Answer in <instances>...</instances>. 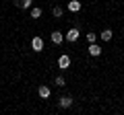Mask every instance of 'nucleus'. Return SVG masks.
<instances>
[{
    "mask_svg": "<svg viewBox=\"0 0 124 115\" xmlns=\"http://www.w3.org/2000/svg\"><path fill=\"white\" fill-rule=\"evenodd\" d=\"M68 10H70V13H79L81 10V2L79 0H70V2H68Z\"/></svg>",
    "mask_w": 124,
    "mask_h": 115,
    "instance_id": "0eeeda50",
    "label": "nucleus"
},
{
    "mask_svg": "<svg viewBox=\"0 0 124 115\" xmlns=\"http://www.w3.org/2000/svg\"><path fill=\"white\" fill-rule=\"evenodd\" d=\"M87 41L89 43H95V41H97V35H95V33H87Z\"/></svg>",
    "mask_w": 124,
    "mask_h": 115,
    "instance_id": "ddd939ff",
    "label": "nucleus"
},
{
    "mask_svg": "<svg viewBox=\"0 0 124 115\" xmlns=\"http://www.w3.org/2000/svg\"><path fill=\"white\" fill-rule=\"evenodd\" d=\"M79 37H81V31H79V27H72V29H68V31H66L64 39H66V41H72V43H75V41L79 39Z\"/></svg>",
    "mask_w": 124,
    "mask_h": 115,
    "instance_id": "f257e3e1",
    "label": "nucleus"
},
{
    "mask_svg": "<svg viewBox=\"0 0 124 115\" xmlns=\"http://www.w3.org/2000/svg\"><path fill=\"white\" fill-rule=\"evenodd\" d=\"M31 17H33V19H39L41 17V8H39V6H37V8H31Z\"/></svg>",
    "mask_w": 124,
    "mask_h": 115,
    "instance_id": "9b49d317",
    "label": "nucleus"
},
{
    "mask_svg": "<svg viewBox=\"0 0 124 115\" xmlns=\"http://www.w3.org/2000/svg\"><path fill=\"white\" fill-rule=\"evenodd\" d=\"M58 105H60L62 109H68V107L72 105V99H70V97H62L60 101H58Z\"/></svg>",
    "mask_w": 124,
    "mask_h": 115,
    "instance_id": "6e6552de",
    "label": "nucleus"
},
{
    "mask_svg": "<svg viewBox=\"0 0 124 115\" xmlns=\"http://www.w3.org/2000/svg\"><path fill=\"white\" fill-rule=\"evenodd\" d=\"M56 84H58V86H66V80H64V76H58V78H56Z\"/></svg>",
    "mask_w": 124,
    "mask_h": 115,
    "instance_id": "4468645a",
    "label": "nucleus"
},
{
    "mask_svg": "<svg viewBox=\"0 0 124 115\" xmlns=\"http://www.w3.org/2000/svg\"><path fill=\"white\" fill-rule=\"evenodd\" d=\"M58 68H60V70H66V68H70V56L62 53V56L58 58Z\"/></svg>",
    "mask_w": 124,
    "mask_h": 115,
    "instance_id": "f03ea898",
    "label": "nucleus"
},
{
    "mask_svg": "<svg viewBox=\"0 0 124 115\" xmlns=\"http://www.w3.org/2000/svg\"><path fill=\"white\" fill-rule=\"evenodd\" d=\"M62 41H64V35H62L60 31H54V33H52V43H54V45H60Z\"/></svg>",
    "mask_w": 124,
    "mask_h": 115,
    "instance_id": "39448f33",
    "label": "nucleus"
},
{
    "mask_svg": "<svg viewBox=\"0 0 124 115\" xmlns=\"http://www.w3.org/2000/svg\"><path fill=\"white\" fill-rule=\"evenodd\" d=\"M31 2H33V0H17L15 4H17V6H21V8H29V6H31Z\"/></svg>",
    "mask_w": 124,
    "mask_h": 115,
    "instance_id": "9d476101",
    "label": "nucleus"
},
{
    "mask_svg": "<svg viewBox=\"0 0 124 115\" xmlns=\"http://www.w3.org/2000/svg\"><path fill=\"white\" fill-rule=\"evenodd\" d=\"M37 95H39L41 99H48V97H50V86H46V84H41L39 89H37Z\"/></svg>",
    "mask_w": 124,
    "mask_h": 115,
    "instance_id": "423d86ee",
    "label": "nucleus"
},
{
    "mask_svg": "<svg viewBox=\"0 0 124 115\" xmlns=\"http://www.w3.org/2000/svg\"><path fill=\"white\" fill-rule=\"evenodd\" d=\"M62 13H64L62 6H54V8H52V14H54V17H62Z\"/></svg>",
    "mask_w": 124,
    "mask_h": 115,
    "instance_id": "f8f14e48",
    "label": "nucleus"
},
{
    "mask_svg": "<svg viewBox=\"0 0 124 115\" xmlns=\"http://www.w3.org/2000/svg\"><path fill=\"white\" fill-rule=\"evenodd\" d=\"M99 37H101L103 41H110L112 37H114V33H112V29H103V31H101V35H99Z\"/></svg>",
    "mask_w": 124,
    "mask_h": 115,
    "instance_id": "1a4fd4ad",
    "label": "nucleus"
},
{
    "mask_svg": "<svg viewBox=\"0 0 124 115\" xmlns=\"http://www.w3.org/2000/svg\"><path fill=\"white\" fill-rule=\"evenodd\" d=\"M87 51H89V56H93V58H97L99 53H101V47H99L97 43H91V45H89V49H87Z\"/></svg>",
    "mask_w": 124,
    "mask_h": 115,
    "instance_id": "20e7f679",
    "label": "nucleus"
},
{
    "mask_svg": "<svg viewBox=\"0 0 124 115\" xmlns=\"http://www.w3.org/2000/svg\"><path fill=\"white\" fill-rule=\"evenodd\" d=\"M31 47H33V51H41L44 49V39L41 37H33L31 39Z\"/></svg>",
    "mask_w": 124,
    "mask_h": 115,
    "instance_id": "7ed1b4c3",
    "label": "nucleus"
}]
</instances>
